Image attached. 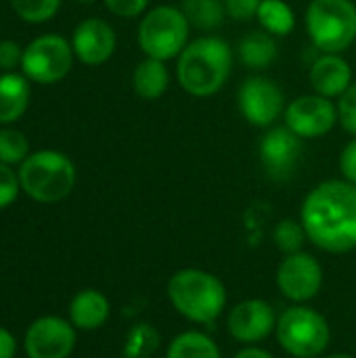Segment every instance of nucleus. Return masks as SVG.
Returning <instances> with one entry per match:
<instances>
[{"mask_svg": "<svg viewBox=\"0 0 356 358\" xmlns=\"http://www.w3.org/2000/svg\"><path fill=\"white\" fill-rule=\"evenodd\" d=\"M180 10L187 17L189 25L206 31L222 25L227 15L225 0H180Z\"/></svg>", "mask_w": 356, "mask_h": 358, "instance_id": "21", "label": "nucleus"}, {"mask_svg": "<svg viewBox=\"0 0 356 358\" xmlns=\"http://www.w3.org/2000/svg\"><path fill=\"white\" fill-rule=\"evenodd\" d=\"M262 0H225L227 15L233 17L235 21H250L256 17Z\"/></svg>", "mask_w": 356, "mask_h": 358, "instance_id": "30", "label": "nucleus"}, {"mask_svg": "<svg viewBox=\"0 0 356 358\" xmlns=\"http://www.w3.org/2000/svg\"><path fill=\"white\" fill-rule=\"evenodd\" d=\"M29 151L27 138L19 130H0V162L2 164H19L25 162Z\"/></svg>", "mask_w": 356, "mask_h": 358, "instance_id": "27", "label": "nucleus"}, {"mask_svg": "<svg viewBox=\"0 0 356 358\" xmlns=\"http://www.w3.org/2000/svg\"><path fill=\"white\" fill-rule=\"evenodd\" d=\"M256 17L262 29L271 36H287L296 27V15L292 6L283 0H262Z\"/></svg>", "mask_w": 356, "mask_h": 358, "instance_id": "22", "label": "nucleus"}, {"mask_svg": "<svg viewBox=\"0 0 356 358\" xmlns=\"http://www.w3.org/2000/svg\"><path fill=\"white\" fill-rule=\"evenodd\" d=\"M233 69L231 46L216 36H204L185 46L178 55L176 78L183 90L193 96H212L229 80Z\"/></svg>", "mask_w": 356, "mask_h": 358, "instance_id": "2", "label": "nucleus"}, {"mask_svg": "<svg viewBox=\"0 0 356 358\" xmlns=\"http://www.w3.org/2000/svg\"><path fill=\"white\" fill-rule=\"evenodd\" d=\"M73 63V46L61 36H40L23 48L21 69L40 84H52L63 80Z\"/></svg>", "mask_w": 356, "mask_h": 358, "instance_id": "8", "label": "nucleus"}, {"mask_svg": "<svg viewBox=\"0 0 356 358\" xmlns=\"http://www.w3.org/2000/svg\"><path fill=\"white\" fill-rule=\"evenodd\" d=\"M159 346V334L155 331V327L141 323L134 325L126 338V346H124V355L126 358H149Z\"/></svg>", "mask_w": 356, "mask_h": 358, "instance_id": "24", "label": "nucleus"}, {"mask_svg": "<svg viewBox=\"0 0 356 358\" xmlns=\"http://www.w3.org/2000/svg\"><path fill=\"white\" fill-rule=\"evenodd\" d=\"M338 115L342 126L356 136V84H353L340 99Z\"/></svg>", "mask_w": 356, "mask_h": 358, "instance_id": "29", "label": "nucleus"}, {"mask_svg": "<svg viewBox=\"0 0 356 358\" xmlns=\"http://www.w3.org/2000/svg\"><path fill=\"white\" fill-rule=\"evenodd\" d=\"M166 358H220V350L212 338L201 331H185L168 348Z\"/></svg>", "mask_w": 356, "mask_h": 358, "instance_id": "23", "label": "nucleus"}, {"mask_svg": "<svg viewBox=\"0 0 356 358\" xmlns=\"http://www.w3.org/2000/svg\"><path fill=\"white\" fill-rule=\"evenodd\" d=\"M80 2H94V0H80Z\"/></svg>", "mask_w": 356, "mask_h": 358, "instance_id": "37", "label": "nucleus"}, {"mask_svg": "<svg viewBox=\"0 0 356 358\" xmlns=\"http://www.w3.org/2000/svg\"><path fill=\"white\" fill-rule=\"evenodd\" d=\"M338 122L336 105L321 94H306L292 101L285 109V126L300 138L325 136Z\"/></svg>", "mask_w": 356, "mask_h": 358, "instance_id": "10", "label": "nucleus"}, {"mask_svg": "<svg viewBox=\"0 0 356 358\" xmlns=\"http://www.w3.org/2000/svg\"><path fill=\"white\" fill-rule=\"evenodd\" d=\"M23 61V48L13 42V40H2L0 42V69H15Z\"/></svg>", "mask_w": 356, "mask_h": 358, "instance_id": "31", "label": "nucleus"}, {"mask_svg": "<svg viewBox=\"0 0 356 358\" xmlns=\"http://www.w3.org/2000/svg\"><path fill=\"white\" fill-rule=\"evenodd\" d=\"M311 84L321 96H342L353 86V69L340 55L325 52L313 61Z\"/></svg>", "mask_w": 356, "mask_h": 358, "instance_id": "16", "label": "nucleus"}, {"mask_svg": "<svg viewBox=\"0 0 356 358\" xmlns=\"http://www.w3.org/2000/svg\"><path fill=\"white\" fill-rule=\"evenodd\" d=\"M71 46L82 63L101 65L115 50V31L103 19H86L76 27Z\"/></svg>", "mask_w": 356, "mask_h": 358, "instance_id": "15", "label": "nucleus"}, {"mask_svg": "<svg viewBox=\"0 0 356 358\" xmlns=\"http://www.w3.org/2000/svg\"><path fill=\"white\" fill-rule=\"evenodd\" d=\"M237 103L241 115L258 128L271 126L285 111L283 90L275 80L264 76L248 78L239 88Z\"/></svg>", "mask_w": 356, "mask_h": 358, "instance_id": "9", "label": "nucleus"}, {"mask_svg": "<svg viewBox=\"0 0 356 358\" xmlns=\"http://www.w3.org/2000/svg\"><path fill=\"white\" fill-rule=\"evenodd\" d=\"M327 358H355V357H350V355H332V357H327Z\"/></svg>", "mask_w": 356, "mask_h": 358, "instance_id": "36", "label": "nucleus"}, {"mask_svg": "<svg viewBox=\"0 0 356 358\" xmlns=\"http://www.w3.org/2000/svg\"><path fill=\"white\" fill-rule=\"evenodd\" d=\"M19 182L31 199L55 203L71 193L76 185V168L71 159L59 151H38L21 162Z\"/></svg>", "mask_w": 356, "mask_h": 358, "instance_id": "4", "label": "nucleus"}, {"mask_svg": "<svg viewBox=\"0 0 356 358\" xmlns=\"http://www.w3.org/2000/svg\"><path fill=\"white\" fill-rule=\"evenodd\" d=\"M15 13L29 23H42L57 15L61 0H10Z\"/></svg>", "mask_w": 356, "mask_h": 358, "instance_id": "26", "label": "nucleus"}, {"mask_svg": "<svg viewBox=\"0 0 356 358\" xmlns=\"http://www.w3.org/2000/svg\"><path fill=\"white\" fill-rule=\"evenodd\" d=\"M306 237L329 254L356 248V185L327 180L315 187L302 203Z\"/></svg>", "mask_w": 356, "mask_h": 358, "instance_id": "1", "label": "nucleus"}, {"mask_svg": "<svg viewBox=\"0 0 356 358\" xmlns=\"http://www.w3.org/2000/svg\"><path fill=\"white\" fill-rule=\"evenodd\" d=\"M302 155V138L287 126L269 130L260 141V162L273 180H287Z\"/></svg>", "mask_w": 356, "mask_h": 358, "instance_id": "13", "label": "nucleus"}, {"mask_svg": "<svg viewBox=\"0 0 356 358\" xmlns=\"http://www.w3.org/2000/svg\"><path fill=\"white\" fill-rule=\"evenodd\" d=\"M275 243L277 248L290 256V254H298L302 252V243L306 239V231L302 227V222H296V220H281L277 227H275Z\"/></svg>", "mask_w": 356, "mask_h": 358, "instance_id": "25", "label": "nucleus"}, {"mask_svg": "<svg viewBox=\"0 0 356 358\" xmlns=\"http://www.w3.org/2000/svg\"><path fill=\"white\" fill-rule=\"evenodd\" d=\"M73 344V327L59 317H42L25 334V352L29 358H67Z\"/></svg>", "mask_w": 356, "mask_h": 358, "instance_id": "12", "label": "nucleus"}, {"mask_svg": "<svg viewBox=\"0 0 356 358\" xmlns=\"http://www.w3.org/2000/svg\"><path fill=\"white\" fill-rule=\"evenodd\" d=\"M277 285L279 292L294 302L313 300L323 285V268L317 258L306 252L290 254L277 268Z\"/></svg>", "mask_w": 356, "mask_h": 358, "instance_id": "11", "label": "nucleus"}, {"mask_svg": "<svg viewBox=\"0 0 356 358\" xmlns=\"http://www.w3.org/2000/svg\"><path fill=\"white\" fill-rule=\"evenodd\" d=\"M189 40V21L176 6H155L138 27V44L147 57L168 61L178 57Z\"/></svg>", "mask_w": 356, "mask_h": 358, "instance_id": "7", "label": "nucleus"}, {"mask_svg": "<svg viewBox=\"0 0 356 358\" xmlns=\"http://www.w3.org/2000/svg\"><path fill=\"white\" fill-rule=\"evenodd\" d=\"M279 46L269 31H252L239 42V59L250 69H266L277 59Z\"/></svg>", "mask_w": 356, "mask_h": 358, "instance_id": "20", "label": "nucleus"}, {"mask_svg": "<svg viewBox=\"0 0 356 358\" xmlns=\"http://www.w3.org/2000/svg\"><path fill=\"white\" fill-rule=\"evenodd\" d=\"M69 317H71L73 327H78V329H86V331L97 329L109 317V302L101 292L84 289L71 300Z\"/></svg>", "mask_w": 356, "mask_h": 358, "instance_id": "17", "label": "nucleus"}, {"mask_svg": "<svg viewBox=\"0 0 356 358\" xmlns=\"http://www.w3.org/2000/svg\"><path fill=\"white\" fill-rule=\"evenodd\" d=\"M19 174H15L8 164H2L0 162V210L10 206L15 199H17V193H19Z\"/></svg>", "mask_w": 356, "mask_h": 358, "instance_id": "28", "label": "nucleus"}, {"mask_svg": "<svg viewBox=\"0 0 356 358\" xmlns=\"http://www.w3.org/2000/svg\"><path fill=\"white\" fill-rule=\"evenodd\" d=\"M15 355V338L0 327V358H13Z\"/></svg>", "mask_w": 356, "mask_h": 358, "instance_id": "34", "label": "nucleus"}, {"mask_svg": "<svg viewBox=\"0 0 356 358\" xmlns=\"http://www.w3.org/2000/svg\"><path fill=\"white\" fill-rule=\"evenodd\" d=\"M168 82H170L168 67L164 65V61L151 59V57L141 61L138 67L134 69V76H132L134 92L145 101L159 99L168 90Z\"/></svg>", "mask_w": 356, "mask_h": 358, "instance_id": "19", "label": "nucleus"}, {"mask_svg": "<svg viewBox=\"0 0 356 358\" xmlns=\"http://www.w3.org/2000/svg\"><path fill=\"white\" fill-rule=\"evenodd\" d=\"M29 105V84L19 73L0 76V124L17 122Z\"/></svg>", "mask_w": 356, "mask_h": 358, "instance_id": "18", "label": "nucleus"}, {"mask_svg": "<svg viewBox=\"0 0 356 358\" xmlns=\"http://www.w3.org/2000/svg\"><path fill=\"white\" fill-rule=\"evenodd\" d=\"M277 327L273 306L264 300H243L229 315V334L243 344H256Z\"/></svg>", "mask_w": 356, "mask_h": 358, "instance_id": "14", "label": "nucleus"}, {"mask_svg": "<svg viewBox=\"0 0 356 358\" xmlns=\"http://www.w3.org/2000/svg\"><path fill=\"white\" fill-rule=\"evenodd\" d=\"M277 340L296 358H317L329 346V325L313 308L292 306L277 319Z\"/></svg>", "mask_w": 356, "mask_h": 358, "instance_id": "6", "label": "nucleus"}, {"mask_svg": "<svg viewBox=\"0 0 356 358\" xmlns=\"http://www.w3.org/2000/svg\"><path fill=\"white\" fill-rule=\"evenodd\" d=\"M306 29L317 50L340 55L356 40L353 0H313L306 10Z\"/></svg>", "mask_w": 356, "mask_h": 358, "instance_id": "5", "label": "nucleus"}, {"mask_svg": "<svg viewBox=\"0 0 356 358\" xmlns=\"http://www.w3.org/2000/svg\"><path fill=\"white\" fill-rule=\"evenodd\" d=\"M168 298L178 315L199 325L214 323L227 304V292L220 279L201 268L174 273L168 283Z\"/></svg>", "mask_w": 356, "mask_h": 358, "instance_id": "3", "label": "nucleus"}, {"mask_svg": "<svg viewBox=\"0 0 356 358\" xmlns=\"http://www.w3.org/2000/svg\"><path fill=\"white\" fill-rule=\"evenodd\" d=\"M235 358H275L273 355H269L262 348H243L241 352H237Z\"/></svg>", "mask_w": 356, "mask_h": 358, "instance_id": "35", "label": "nucleus"}, {"mask_svg": "<svg viewBox=\"0 0 356 358\" xmlns=\"http://www.w3.org/2000/svg\"><path fill=\"white\" fill-rule=\"evenodd\" d=\"M340 170L348 182L356 185V138L350 141L340 155Z\"/></svg>", "mask_w": 356, "mask_h": 358, "instance_id": "33", "label": "nucleus"}, {"mask_svg": "<svg viewBox=\"0 0 356 358\" xmlns=\"http://www.w3.org/2000/svg\"><path fill=\"white\" fill-rule=\"evenodd\" d=\"M105 4L118 17H136L147 8L149 0H105Z\"/></svg>", "mask_w": 356, "mask_h": 358, "instance_id": "32", "label": "nucleus"}]
</instances>
